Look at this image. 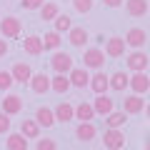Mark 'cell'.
Returning a JSON list of instances; mask_svg holds the SVG:
<instances>
[{"label":"cell","mask_w":150,"mask_h":150,"mask_svg":"<svg viewBox=\"0 0 150 150\" xmlns=\"http://www.w3.org/2000/svg\"><path fill=\"white\" fill-rule=\"evenodd\" d=\"M103 145L108 150H120L125 148V133L120 128H108L105 135H103Z\"/></svg>","instance_id":"1"},{"label":"cell","mask_w":150,"mask_h":150,"mask_svg":"<svg viewBox=\"0 0 150 150\" xmlns=\"http://www.w3.org/2000/svg\"><path fill=\"white\" fill-rule=\"evenodd\" d=\"M128 88H130L133 93H138V95L148 93V90H150V75H145V70L133 73V78H128Z\"/></svg>","instance_id":"2"},{"label":"cell","mask_w":150,"mask_h":150,"mask_svg":"<svg viewBox=\"0 0 150 150\" xmlns=\"http://www.w3.org/2000/svg\"><path fill=\"white\" fill-rule=\"evenodd\" d=\"M83 63L90 70H100L103 63H105V53H103L100 48H88L85 53H83Z\"/></svg>","instance_id":"3"},{"label":"cell","mask_w":150,"mask_h":150,"mask_svg":"<svg viewBox=\"0 0 150 150\" xmlns=\"http://www.w3.org/2000/svg\"><path fill=\"white\" fill-rule=\"evenodd\" d=\"M20 30H23V25H20V20L15 15H8V18L0 20V35L3 38H18Z\"/></svg>","instance_id":"4"},{"label":"cell","mask_w":150,"mask_h":150,"mask_svg":"<svg viewBox=\"0 0 150 150\" xmlns=\"http://www.w3.org/2000/svg\"><path fill=\"white\" fill-rule=\"evenodd\" d=\"M148 63H150V58L145 55V50H143V48H135L133 53L128 55V68L133 70V73H138V70H145V68H148Z\"/></svg>","instance_id":"5"},{"label":"cell","mask_w":150,"mask_h":150,"mask_svg":"<svg viewBox=\"0 0 150 150\" xmlns=\"http://www.w3.org/2000/svg\"><path fill=\"white\" fill-rule=\"evenodd\" d=\"M30 90L35 93V95H45V93L50 90V78L45 73H38V75H30Z\"/></svg>","instance_id":"6"},{"label":"cell","mask_w":150,"mask_h":150,"mask_svg":"<svg viewBox=\"0 0 150 150\" xmlns=\"http://www.w3.org/2000/svg\"><path fill=\"white\" fill-rule=\"evenodd\" d=\"M143 108H145V100L138 93H133V95H128L123 100V110L128 112V115H138V112H143Z\"/></svg>","instance_id":"7"},{"label":"cell","mask_w":150,"mask_h":150,"mask_svg":"<svg viewBox=\"0 0 150 150\" xmlns=\"http://www.w3.org/2000/svg\"><path fill=\"white\" fill-rule=\"evenodd\" d=\"M145 40H148V35H145L143 28H130L125 33V45H130V48H143Z\"/></svg>","instance_id":"8"},{"label":"cell","mask_w":150,"mask_h":150,"mask_svg":"<svg viewBox=\"0 0 150 150\" xmlns=\"http://www.w3.org/2000/svg\"><path fill=\"white\" fill-rule=\"evenodd\" d=\"M105 53L110 55V58H120V55H125V38H108L105 40Z\"/></svg>","instance_id":"9"},{"label":"cell","mask_w":150,"mask_h":150,"mask_svg":"<svg viewBox=\"0 0 150 150\" xmlns=\"http://www.w3.org/2000/svg\"><path fill=\"white\" fill-rule=\"evenodd\" d=\"M68 78H70V85L73 88H85L88 80H90V73H88V68H70Z\"/></svg>","instance_id":"10"},{"label":"cell","mask_w":150,"mask_h":150,"mask_svg":"<svg viewBox=\"0 0 150 150\" xmlns=\"http://www.w3.org/2000/svg\"><path fill=\"white\" fill-rule=\"evenodd\" d=\"M95 135H98V130H95V125H93L90 120H83V123L75 128V138L80 140V143H90Z\"/></svg>","instance_id":"11"},{"label":"cell","mask_w":150,"mask_h":150,"mask_svg":"<svg viewBox=\"0 0 150 150\" xmlns=\"http://www.w3.org/2000/svg\"><path fill=\"white\" fill-rule=\"evenodd\" d=\"M50 65H53L55 73H70V68H73V58H70L68 53H55L53 60H50Z\"/></svg>","instance_id":"12"},{"label":"cell","mask_w":150,"mask_h":150,"mask_svg":"<svg viewBox=\"0 0 150 150\" xmlns=\"http://www.w3.org/2000/svg\"><path fill=\"white\" fill-rule=\"evenodd\" d=\"M0 105H3V112L18 115V112L23 110V98L20 95H5V100H0Z\"/></svg>","instance_id":"13"},{"label":"cell","mask_w":150,"mask_h":150,"mask_svg":"<svg viewBox=\"0 0 150 150\" xmlns=\"http://www.w3.org/2000/svg\"><path fill=\"white\" fill-rule=\"evenodd\" d=\"M10 75H13V80H15V83H23V85H25V83L30 80L33 70H30V65H28V63H15V65H13V70H10Z\"/></svg>","instance_id":"14"},{"label":"cell","mask_w":150,"mask_h":150,"mask_svg":"<svg viewBox=\"0 0 150 150\" xmlns=\"http://www.w3.org/2000/svg\"><path fill=\"white\" fill-rule=\"evenodd\" d=\"M112 108H115V103H112L110 98L105 95V93H98L95 103H93V110H95V115H108Z\"/></svg>","instance_id":"15"},{"label":"cell","mask_w":150,"mask_h":150,"mask_svg":"<svg viewBox=\"0 0 150 150\" xmlns=\"http://www.w3.org/2000/svg\"><path fill=\"white\" fill-rule=\"evenodd\" d=\"M128 78H130V75H125L123 70H118V73L108 75V88H110V90H118V93H123L125 88H128Z\"/></svg>","instance_id":"16"},{"label":"cell","mask_w":150,"mask_h":150,"mask_svg":"<svg viewBox=\"0 0 150 150\" xmlns=\"http://www.w3.org/2000/svg\"><path fill=\"white\" fill-rule=\"evenodd\" d=\"M88 30L85 28H70L68 30V40H70V45H75V48H85V43H88Z\"/></svg>","instance_id":"17"},{"label":"cell","mask_w":150,"mask_h":150,"mask_svg":"<svg viewBox=\"0 0 150 150\" xmlns=\"http://www.w3.org/2000/svg\"><path fill=\"white\" fill-rule=\"evenodd\" d=\"M125 10L133 18H143L150 8H148V0H125Z\"/></svg>","instance_id":"18"},{"label":"cell","mask_w":150,"mask_h":150,"mask_svg":"<svg viewBox=\"0 0 150 150\" xmlns=\"http://www.w3.org/2000/svg\"><path fill=\"white\" fill-rule=\"evenodd\" d=\"M53 112H55V123H70L75 118V108L70 103H60Z\"/></svg>","instance_id":"19"},{"label":"cell","mask_w":150,"mask_h":150,"mask_svg":"<svg viewBox=\"0 0 150 150\" xmlns=\"http://www.w3.org/2000/svg\"><path fill=\"white\" fill-rule=\"evenodd\" d=\"M70 88H73V85H70V78L65 73H58L55 78H50V90H55V93L63 95V93H68Z\"/></svg>","instance_id":"20"},{"label":"cell","mask_w":150,"mask_h":150,"mask_svg":"<svg viewBox=\"0 0 150 150\" xmlns=\"http://www.w3.org/2000/svg\"><path fill=\"white\" fill-rule=\"evenodd\" d=\"M35 120H38L40 128H53V125H55V112L50 110V108H38Z\"/></svg>","instance_id":"21"},{"label":"cell","mask_w":150,"mask_h":150,"mask_svg":"<svg viewBox=\"0 0 150 150\" xmlns=\"http://www.w3.org/2000/svg\"><path fill=\"white\" fill-rule=\"evenodd\" d=\"M23 50H25L28 55H40L43 53V40L38 35H28L25 40H23Z\"/></svg>","instance_id":"22"},{"label":"cell","mask_w":150,"mask_h":150,"mask_svg":"<svg viewBox=\"0 0 150 150\" xmlns=\"http://www.w3.org/2000/svg\"><path fill=\"white\" fill-rule=\"evenodd\" d=\"M88 85H90L93 93H105V90H108V75L103 73V70H98L90 80H88Z\"/></svg>","instance_id":"23"},{"label":"cell","mask_w":150,"mask_h":150,"mask_svg":"<svg viewBox=\"0 0 150 150\" xmlns=\"http://www.w3.org/2000/svg\"><path fill=\"white\" fill-rule=\"evenodd\" d=\"M20 133L25 135L28 140H38V138H40V125H38V120H23Z\"/></svg>","instance_id":"24"},{"label":"cell","mask_w":150,"mask_h":150,"mask_svg":"<svg viewBox=\"0 0 150 150\" xmlns=\"http://www.w3.org/2000/svg\"><path fill=\"white\" fill-rule=\"evenodd\" d=\"M125 123H128V112H115V110H110V112H108V115H105V125H108V128H123V125Z\"/></svg>","instance_id":"25"},{"label":"cell","mask_w":150,"mask_h":150,"mask_svg":"<svg viewBox=\"0 0 150 150\" xmlns=\"http://www.w3.org/2000/svg\"><path fill=\"white\" fill-rule=\"evenodd\" d=\"M93 118H95V110H93L90 103L83 100L80 105H75V118L73 120H80V123H83V120H93Z\"/></svg>","instance_id":"26"},{"label":"cell","mask_w":150,"mask_h":150,"mask_svg":"<svg viewBox=\"0 0 150 150\" xmlns=\"http://www.w3.org/2000/svg\"><path fill=\"white\" fill-rule=\"evenodd\" d=\"M5 145L10 150H28V138L23 133H10L8 140H5Z\"/></svg>","instance_id":"27"},{"label":"cell","mask_w":150,"mask_h":150,"mask_svg":"<svg viewBox=\"0 0 150 150\" xmlns=\"http://www.w3.org/2000/svg\"><path fill=\"white\" fill-rule=\"evenodd\" d=\"M43 40V50H58L60 48V33L58 30H53V33H45V38H40Z\"/></svg>","instance_id":"28"},{"label":"cell","mask_w":150,"mask_h":150,"mask_svg":"<svg viewBox=\"0 0 150 150\" xmlns=\"http://www.w3.org/2000/svg\"><path fill=\"white\" fill-rule=\"evenodd\" d=\"M55 23V30L58 33H68L70 28H73V20H70V15H65V13H58V15L53 18Z\"/></svg>","instance_id":"29"},{"label":"cell","mask_w":150,"mask_h":150,"mask_svg":"<svg viewBox=\"0 0 150 150\" xmlns=\"http://www.w3.org/2000/svg\"><path fill=\"white\" fill-rule=\"evenodd\" d=\"M38 10H40V18H43V20H53L60 13V8H58V3H43Z\"/></svg>","instance_id":"30"},{"label":"cell","mask_w":150,"mask_h":150,"mask_svg":"<svg viewBox=\"0 0 150 150\" xmlns=\"http://www.w3.org/2000/svg\"><path fill=\"white\" fill-rule=\"evenodd\" d=\"M73 8L80 13V15H85V13L93 10V0H73Z\"/></svg>","instance_id":"31"},{"label":"cell","mask_w":150,"mask_h":150,"mask_svg":"<svg viewBox=\"0 0 150 150\" xmlns=\"http://www.w3.org/2000/svg\"><path fill=\"white\" fill-rule=\"evenodd\" d=\"M13 83H15V80H13V75L8 73V70H0V90H10Z\"/></svg>","instance_id":"32"},{"label":"cell","mask_w":150,"mask_h":150,"mask_svg":"<svg viewBox=\"0 0 150 150\" xmlns=\"http://www.w3.org/2000/svg\"><path fill=\"white\" fill-rule=\"evenodd\" d=\"M3 133H10V115L0 110V135Z\"/></svg>","instance_id":"33"},{"label":"cell","mask_w":150,"mask_h":150,"mask_svg":"<svg viewBox=\"0 0 150 150\" xmlns=\"http://www.w3.org/2000/svg\"><path fill=\"white\" fill-rule=\"evenodd\" d=\"M35 148H38V150H55V148H58V143L50 140V138H45V140H38Z\"/></svg>","instance_id":"34"},{"label":"cell","mask_w":150,"mask_h":150,"mask_svg":"<svg viewBox=\"0 0 150 150\" xmlns=\"http://www.w3.org/2000/svg\"><path fill=\"white\" fill-rule=\"evenodd\" d=\"M43 3H45V0H20V5L25 8V10H38Z\"/></svg>","instance_id":"35"},{"label":"cell","mask_w":150,"mask_h":150,"mask_svg":"<svg viewBox=\"0 0 150 150\" xmlns=\"http://www.w3.org/2000/svg\"><path fill=\"white\" fill-rule=\"evenodd\" d=\"M105 3V8H120L123 5V0H103Z\"/></svg>","instance_id":"36"},{"label":"cell","mask_w":150,"mask_h":150,"mask_svg":"<svg viewBox=\"0 0 150 150\" xmlns=\"http://www.w3.org/2000/svg\"><path fill=\"white\" fill-rule=\"evenodd\" d=\"M8 50H10V48H8V40H0V58H5Z\"/></svg>","instance_id":"37"},{"label":"cell","mask_w":150,"mask_h":150,"mask_svg":"<svg viewBox=\"0 0 150 150\" xmlns=\"http://www.w3.org/2000/svg\"><path fill=\"white\" fill-rule=\"evenodd\" d=\"M145 115H148V120H150V103L145 105Z\"/></svg>","instance_id":"38"},{"label":"cell","mask_w":150,"mask_h":150,"mask_svg":"<svg viewBox=\"0 0 150 150\" xmlns=\"http://www.w3.org/2000/svg\"><path fill=\"white\" fill-rule=\"evenodd\" d=\"M148 75H150V63H148Z\"/></svg>","instance_id":"39"}]
</instances>
